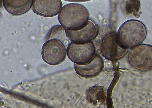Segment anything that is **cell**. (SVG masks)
Instances as JSON below:
<instances>
[{"label":"cell","instance_id":"7c38bea8","mask_svg":"<svg viewBox=\"0 0 152 108\" xmlns=\"http://www.w3.org/2000/svg\"><path fill=\"white\" fill-rule=\"evenodd\" d=\"M123 5V10L125 14L132 15L134 17L140 16L141 12L140 1H124Z\"/></svg>","mask_w":152,"mask_h":108},{"label":"cell","instance_id":"6da1fadb","mask_svg":"<svg viewBox=\"0 0 152 108\" xmlns=\"http://www.w3.org/2000/svg\"><path fill=\"white\" fill-rule=\"evenodd\" d=\"M58 19L61 25L66 29L77 30L86 25L90 19V13L83 4H69L62 7Z\"/></svg>","mask_w":152,"mask_h":108},{"label":"cell","instance_id":"30bf717a","mask_svg":"<svg viewBox=\"0 0 152 108\" xmlns=\"http://www.w3.org/2000/svg\"><path fill=\"white\" fill-rule=\"evenodd\" d=\"M34 1H8L4 0V8L12 15L18 16L25 14L33 7Z\"/></svg>","mask_w":152,"mask_h":108},{"label":"cell","instance_id":"ba28073f","mask_svg":"<svg viewBox=\"0 0 152 108\" xmlns=\"http://www.w3.org/2000/svg\"><path fill=\"white\" fill-rule=\"evenodd\" d=\"M104 62L99 55L96 54L94 57L89 62L84 65L74 63L75 72L81 77L92 78L99 75L103 70Z\"/></svg>","mask_w":152,"mask_h":108},{"label":"cell","instance_id":"9c48e42d","mask_svg":"<svg viewBox=\"0 0 152 108\" xmlns=\"http://www.w3.org/2000/svg\"><path fill=\"white\" fill-rule=\"evenodd\" d=\"M63 7L62 1H34L32 9L37 15L48 17H55L60 13Z\"/></svg>","mask_w":152,"mask_h":108},{"label":"cell","instance_id":"8992f818","mask_svg":"<svg viewBox=\"0 0 152 108\" xmlns=\"http://www.w3.org/2000/svg\"><path fill=\"white\" fill-rule=\"evenodd\" d=\"M96 48L93 41L79 43L71 42L67 49L69 59L75 64L84 65L90 62L94 57Z\"/></svg>","mask_w":152,"mask_h":108},{"label":"cell","instance_id":"7a4b0ae2","mask_svg":"<svg viewBox=\"0 0 152 108\" xmlns=\"http://www.w3.org/2000/svg\"><path fill=\"white\" fill-rule=\"evenodd\" d=\"M118 40L127 49L141 45L145 40L147 29L145 24L136 20H129L122 24L118 31Z\"/></svg>","mask_w":152,"mask_h":108},{"label":"cell","instance_id":"52a82bcc","mask_svg":"<svg viewBox=\"0 0 152 108\" xmlns=\"http://www.w3.org/2000/svg\"><path fill=\"white\" fill-rule=\"evenodd\" d=\"M99 28L97 24L90 19L84 28L77 30L66 29V33L69 40L75 43H84L94 40L99 34Z\"/></svg>","mask_w":152,"mask_h":108},{"label":"cell","instance_id":"277c9868","mask_svg":"<svg viewBox=\"0 0 152 108\" xmlns=\"http://www.w3.org/2000/svg\"><path fill=\"white\" fill-rule=\"evenodd\" d=\"M67 54L64 44L58 39H52L46 41L41 49L43 60L48 64L56 66L64 61Z\"/></svg>","mask_w":152,"mask_h":108},{"label":"cell","instance_id":"8fae6325","mask_svg":"<svg viewBox=\"0 0 152 108\" xmlns=\"http://www.w3.org/2000/svg\"><path fill=\"white\" fill-rule=\"evenodd\" d=\"M54 39L62 41L64 45L70 41L67 36L66 29L60 25L53 26L50 29L46 35L45 41H46Z\"/></svg>","mask_w":152,"mask_h":108},{"label":"cell","instance_id":"5b68a950","mask_svg":"<svg viewBox=\"0 0 152 108\" xmlns=\"http://www.w3.org/2000/svg\"><path fill=\"white\" fill-rule=\"evenodd\" d=\"M100 51L102 55L107 59L115 61L123 58L128 53V49L120 43L117 33L111 32L107 34L102 38Z\"/></svg>","mask_w":152,"mask_h":108},{"label":"cell","instance_id":"3957f363","mask_svg":"<svg viewBox=\"0 0 152 108\" xmlns=\"http://www.w3.org/2000/svg\"><path fill=\"white\" fill-rule=\"evenodd\" d=\"M129 62L132 67L141 72L152 70V46L141 44L131 49L128 54Z\"/></svg>","mask_w":152,"mask_h":108}]
</instances>
